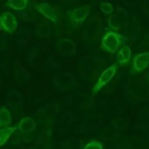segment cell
Returning a JSON list of instances; mask_svg holds the SVG:
<instances>
[{
    "label": "cell",
    "instance_id": "cell-1",
    "mask_svg": "<svg viewBox=\"0 0 149 149\" xmlns=\"http://www.w3.org/2000/svg\"><path fill=\"white\" fill-rule=\"evenodd\" d=\"M125 37L119 33L109 31L101 39L100 48L106 52L113 54L124 41Z\"/></svg>",
    "mask_w": 149,
    "mask_h": 149
},
{
    "label": "cell",
    "instance_id": "cell-2",
    "mask_svg": "<svg viewBox=\"0 0 149 149\" xmlns=\"http://www.w3.org/2000/svg\"><path fill=\"white\" fill-rule=\"evenodd\" d=\"M0 24L2 30L9 34L14 32L17 26L15 16L9 12L2 13L1 15Z\"/></svg>",
    "mask_w": 149,
    "mask_h": 149
},
{
    "label": "cell",
    "instance_id": "cell-3",
    "mask_svg": "<svg viewBox=\"0 0 149 149\" xmlns=\"http://www.w3.org/2000/svg\"><path fill=\"white\" fill-rule=\"evenodd\" d=\"M149 63V51L136 55L133 61V66L131 72L133 74L142 72Z\"/></svg>",
    "mask_w": 149,
    "mask_h": 149
},
{
    "label": "cell",
    "instance_id": "cell-4",
    "mask_svg": "<svg viewBox=\"0 0 149 149\" xmlns=\"http://www.w3.org/2000/svg\"><path fill=\"white\" fill-rule=\"evenodd\" d=\"M116 66L113 65L106 69L101 74L98 81L93 88V92H98L103 86L107 84L115 75L116 72Z\"/></svg>",
    "mask_w": 149,
    "mask_h": 149
},
{
    "label": "cell",
    "instance_id": "cell-5",
    "mask_svg": "<svg viewBox=\"0 0 149 149\" xmlns=\"http://www.w3.org/2000/svg\"><path fill=\"white\" fill-rule=\"evenodd\" d=\"M90 12V6L85 5L70 11L69 17L72 21L76 23H82L88 16Z\"/></svg>",
    "mask_w": 149,
    "mask_h": 149
},
{
    "label": "cell",
    "instance_id": "cell-6",
    "mask_svg": "<svg viewBox=\"0 0 149 149\" xmlns=\"http://www.w3.org/2000/svg\"><path fill=\"white\" fill-rule=\"evenodd\" d=\"M36 9L43 16L56 23L57 22V16L54 8L49 3L46 2H42L36 5Z\"/></svg>",
    "mask_w": 149,
    "mask_h": 149
},
{
    "label": "cell",
    "instance_id": "cell-7",
    "mask_svg": "<svg viewBox=\"0 0 149 149\" xmlns=\"http://www.w3.org/2000/svg\"><path fill=\"white\" fill-rule=\"evenodd\" d=\"M36 126V123L33 119L30 117L24 118L20 121L18 128L22 133H29Z\"/></svg>",
    "mask_w": 149,
    "mask_h": 149
},
{
    "label": "cell",
    "instance_id": "cell-8",
    "mask_svg": "<svg viewBox=\"0 0 149 149\" xmlns=\"http://www.w3.org/2000/svg\"><path fill=\"white\" fill-rule=\"evenodd\" d=\"M131 57V50L128 45H123L118 52L116 59L119 64L127 63Z\"/></svg>",
    "mask_w": 149,
    "mask_h": 149
},
{
    "label": "cell",
    "instance_id": "cell-9",
    "mask_svg": "<svg viewBox=\"0 0 149 149\" xmlns=\"http://www.w3.org/2000/svg\"><path fill=\"white\" fill-rule=\"evenodd\" d=\"M12 122L11 115L9 111L2 107L0 111V125L1 126H8Z\"/></svg>",
    "mask_w": 149,
    "mask_h": 149
},
{
    "label": "cell",
    "instance_id": "cell-10",
    "mask_svg": "<svg viewBox=\"0 0 149 149\" xmlns=\"http://www.w3.org/2000/svg\"><path fill=\"white\" fill-rule=\"evenodd\" d=\"M29 2L27 0H11L8 1L7 4L12 9L17 10H23Z\"/></svg>",
    "mask_w": 149,
    "mask_h": 149
},
{
    "label": "cell",
    "instance_id": "cell-11",
    "mask_svg": "<svg viewBox=\"0 0 149 149\" xmlns=\"http://www.w3.org/2000/svg\"><path fill=\"white\" fill-rule=\"evenodd\" d=\"M15 129V127H6L0 130V140L1 145L7 140L8 137Z\"/></svg>",
    "mask_w": 149,
    "mask_h": 149
},
{
    "label": "cell",
    "instance_id": "cell-12",
    "mask_svg": "<svg viewBox=\"0 0 149 149\" xmlns=\"http://www.w3.org/2000/svg\"><path fill=\"white\" fill-rule=\"evenodd\" d=\"M101 10L105 14L111 13L113 11L112 5L108 2H102L101 5Z\"/></svg>",
    "mask_w": 149,
    "mask_h": 149
},
{
    "label": "cell",
    "instance_id": "cell-13",
    "mask_svg": "<svg viewBox=\"0 0 149 149\" xmlns=\"http://www.w3.org/2000/svg\"><path fill=\"white\" fill-rule=\"evenodd\" d=\"M101 144L99 142L95 140H91L84 147V149H101Z\"/></svg>",
    "mask_w": 149,
    "mask_h": 149
},
{
    "label": "cell",
    "instance_id": "cell-14",
    "mask_svg": "<svg viewBox=\"0 0 149 149\" xmlns=\"http://www.w3.org/2000/svg\"><path fill=\"white\" fill-rule=\"evenodd\" d=\"M148 83H149V77H148Z\"/></svg>",
    "mask_w": 149,
    "mask_h": 149
}]
</instances>
